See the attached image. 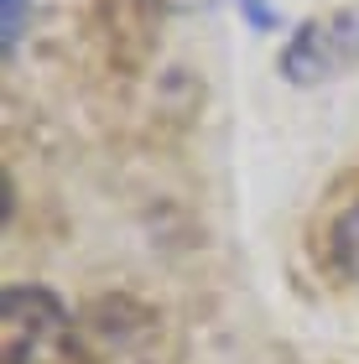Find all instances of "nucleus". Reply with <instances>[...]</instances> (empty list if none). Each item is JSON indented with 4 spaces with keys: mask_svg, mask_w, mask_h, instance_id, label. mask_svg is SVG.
<instances>
[{
    "mask_svg": "<svg viewBox=\"0 0 359 364\" xmlns=\"http://www.w3.org/2000/svg\"><path fill=\"white\" fill-rule=\"evenodd\" d=\"M6 31H0V37H6V47H16V37H21V26H26V0H6V21H0Z\"/></svg>",
    "mask_w": 359,
    "mask_h": 364,
    "instance_id": "nucleus-4",
    "label": "nucleus"
},
{
    "mask_svg": "<svg viewBox=\"0 0 359 364\" xmlns=\"http://www.w3.org/2000/svg\"><path fill=\"white\" fill-rule=\"evenodd\" d=\"M328 250H333V266L359 281V203H349L344 213L333 219V235H328Z\"/></svg>",
    "mask_w": 359,
    "mask_h": 364,
    "instance_id": "nucleus-3",
    "label": "nucleus"
},
{
    "mask_svg": "<svg viewBox=\"0 0 359 364\" xmlns=\"http://www.w3.org/2000/svg\"><path fill=\"white\" fill-rule=\"evenodd\" d=\"M235 6H240L245 16H250V26H255V31L276 26V16H271V6H266V0H235Z\"/></svg>",
    "mask_w": 359,
    "mask_h": 364,
    "instance_id": "nucleus-5",
    "label": "nucleus"
},
{
    "mask_svg": "<svg viewBox=\"0 0 359 364\" xmlns=\"http://www.w3.org/2000/svg\"><path fill=\"white\" fill-rule=\"evenodd\" d=\"M0 333H6V364H89L63 302L42 287H6Z\"/></svg>",
    "mask_w": 359,
    "mask_h": 364,
    "instance_id": "nucleus-1",
    "label": "nucleus"
},
{
    "mask_svg": "<svg viewBox=\"0 0 359 364\" xmlns=\"http://www.w3.org/2000/svg\"><path fill=\"white\" fill-rule=\"evenodd\" d=\"M359 63V6H338L328 16H313L291 31L282 47V78L286 84H323Z\"/></svg>",
    "mask_w": 359,
    "mask_h": 364,
    "instance_id": "nucleus-2",
    "label": "nucleus"
}]
</instances>
